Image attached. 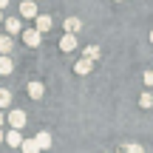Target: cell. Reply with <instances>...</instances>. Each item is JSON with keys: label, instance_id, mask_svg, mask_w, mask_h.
I'll use <instances>...</instances> for the list:
<instances>
[{"label": "cell", "instance_id": "cell-6", "mask_svg": "<svg viewBox=\"0 0 153 153\" xmlns=\"http://www.w3.org/2000/svg\"><path fill=\"white\" fill-rule=\"evenodd\" d=\"M11 71H14V60H11L9 54H0V74H3V76H9Z\"/></svg>", "mask_w": 153, "mask_h": 153}, {"label": "cell", "instance_id": "cell-17", "mask_svg": "<svg viewBox=\"0 0 153 153\" xmlns=\"http://www.w3.org/2000/svg\"><path fill=\"white\" fill-rule=\"evenodd\" d=\"M85 57H88V60H99V45H88V48H85Z\"/></svg>", "mask_w": 153, "mask_h": 153}, {"label": "cell", "instance_id": "cell-3", "mask_svg": "<svg viewBox=\"0 0 153 153\" xmlns=\"http://www.w3.org/2000/svg\"><path fill=\"white\" fill-rule=\"evenodd\" d=\"M20 17H26V20H34V17H37V6H34V0L20 3Z\"/></svg>", "mask_w": 153, "mask_h": 153}, {"label": "cell", "instance_id": "cell-7", "mask_svg": "<svg viewBox=\"0 0 153 153\" xmlns=\"http://www.w3.org/2000/svg\"><path fill=\"white\" fill-rule=\"evenodd\" d=\"M34 20H37V31H40V34H45V31H48L51 26H54V20H51L48 14H37Z\"/></svg>", "mask_w": 153, "mask_h": 153}, {"label": "cell", "instance_id": "cell-18", "mask_svg": "<svg viewBox=\"0 0 153 153\" xmlns=\"http://www.w3.org/2000/svg\"><path fill=\"white\" fill-rule=\"evenodd\" d=\"M139 105H142V108H153V97L150 94H142V97H139Z\"/></svg>", "mask_w": 153, "mask_h": 153}, {"label": "cell", "instance_id": "cell-23", "mask_svg": "<svg viewBox=\"0 0 153 153\" xmlns=\"http://www.w3.org/2000/svg\"><path fill=\"white\" fill-rule=\"evenodd\" d=\"M0 23H3V11H0Z\"/></svg>", "mask_w": 153, "mask_h": 153}, {"label": "cell", "instance_id": "cell-13", "mask_svg": "<svg viewBox=\"0 0 153 153\" xmlns=\"http://www.w3.org/2000/svg\"><path fill=\"white\" fill-rule=\"evenodd\" d=\"M34 139H37L40 150H48V148H51V133H48V131H40V133H37Z\"/></svg>", "mask_w": 153, "mask_h": 153}, {"label": "cell", "instance_id": "cell-10", "mask_svg": "<svg viewBox=\"0 0 153 153\" xmlns=\"http://www.w3.org/2000/svg\"><path fill=\"white\" fill-rule=\"evenodd\" d=\"M91 68H94V60H88V57H82V60L76 62V65H74V71L85 76V74H91Z\"/></svg>", "mask_w": 153, "mask_h": 153}, {"label": "cell", "instance_id": "cell-21", "mask_svg": "<svg viewBox=\"0 0 153 153\" xmlns=\"http://www.w3.org/2000/svg\"><path fill=\"white\" fill-rule=\"evenodd\" d=\"M0 125H6V116H3V114H0Z\"/></svg>", "mask_w": 153, "mask_h": 153}, {"label": "cell", "instance_id": "cell-8", "mask_svg": "<svg viewBox=\"0 0 153 153\" xmlns=\"http://www.w3.org/2000/svg\"><path fill=\"white\" fill-rule=\"evenodd\" d=\"M14 48V37L11 34H0V54H11Z\"/></svg>", "mask_w": 153, "mask_h": 153}, {"label": "cell", "instance_id": "cell-14", "mask_svg": "<svg viewBox=\"0 0 153 153\" xmlns=\"http://www.w3.org/2000/svg\"><path fill=\"white\" fill-rule=\"evenodd\" d=\"M6 31H9V34L23 31V28H20V20H17V17H9V20H6Z\"/></svg>", "mask_w": 153, "mask_h": 153}, {"label": "cell", "instance_id": "cell-11", "mask_svg": "<svg viewBox=\"0 0 153 153\" xmlns=\"http://www.w3.org/2000/svg\"><path fill=\"white\" fill-rule=\"evenodd\" d=\"M62 28H65L68 34H76V31L82 28V20H79V17H68V20L62 23Z\"/></svg>", "mask_w": 153, "mask_h": 153}, {"label": "cell", "instance_id": "cell-5", "mask_svg": "<svg viewBox=\"0 0 153 153\" xmlns=\"http://www.w3.org/2000/svg\"><path fill=\"white\" fill-rule=\"evenodd\" d=\"M60 48H62V51H74V48H76V34H68V31H65V34L60 37Z\"/></svg>", "mask_w": 153, "mask_h": 153}, {"label": "cell", "instance_id": "cell-9", "mask_svg": "<svg viewBox=\"0 0 153 153\" xmlns=\"http://www.w3.org/2000/svg\"><path fill=\"white\" fill-rule=\"evenodd\" d=\"M6 145H9V148H20V142H23V136H20V131H14V128H11L9 133H6V139H3Z\"/></svg>", "mask_w": 153, "mask_h": 153}, {"label": "cell", "instance_id": "cell-19", "mask_svg": "<svg viewBox=\"0 0 153 153\" xmlns=\"http://www.w3.org/2000/svg\"><path fill=\"white\" fill-rule=\"evenodd\" d=\"M142 79H145V85L150 88V85H153V71H145V76H142Z\"/></svg>", "mask_w": 153, "mask_h": 153}, {"label": "cell", "instance_id": "cell-12", "mask_svg": "<svg viewBox=\"0 0 153 153\" xmlns=\"http://www.w3.org/2000/svg\"><path fill=\"white\" fill-rule=\"evenodd\" d=\"M20 153H40L37 139H23V142H20Z\"/></svg>", "mask_w": 153, "mask_h": 153}, {"label": "cell", "instance_id": "cell-15", "mask_svg": "<svg viewBox=\"0 0 153 153\" xmlns=\"http://www.w3.org/2000/svg\"><path fill=\"white\" fill-rule=\"evenodd\" d=\"M11 105V91L9 88H0V108H9Z\"/></svg>", "mask_w": 153, "mask_h": 153}, {"label": "cell", "instance_id": "cell-16", "mask_svg": "<svg viewBox=\"0 0 153 153\" xmlns=\"http://www.w3.org/2000/svg\"><path fill=\"white\" fill-rule=\"evenodd\" d=\"M119 153H145V148L142 145H122Z\"/></svg>", "mask_w": 153, "mask_h": 153}, {"label": "cell", "instance_id": "cell-24", "mask_svg": "<svg viewBox=\"0 0 153 153\" xmlns=\"http://www.w3.org/2000/svg\"><path fill=\"white\" fill-rule=\"evenodd\" d=\"M150 43H153V31H150Z\"/></svg>", "mask_w": 153, "mask_h": 153}, {"label": "cell", "instance_id": "cell-4", "mask_svg": "<svg viewBox=\"0 0 153 153\" xmlns=\"http://www.w3.org/2000/svg\"><path fill=\"white\" fill-rule=\"evenodd\" d=\"M43 94H45V85L40 79L28 82V97H31V99H43Z\"/></svg>", "mask_w": 153, "mask_h": 153}, {"label": "cell", "instance_id": "cell-1", "mask_svg": "<svg viewBox=\"0 0 153 153\" xmlns=\"http://www.w3.org/2000/svg\"><path fill=\"white\" fill-rule=\"evenodd\" d=\"M20 34H23V43H26V45H31V48H37V45L43 43V34H40L37 28H23Z\"/></svg>", "mask_w": 153, "mask_h": 153}, {"label": "cell", "instance_id": "cell-2", "mask_svg": "<svg viewBox=\"0 0 153 153\" xmlns=\"http://www.w3.org/2000/svg\"><path fill=\"white\" fill-rule=\"evenodd\" d=\"M6 122H9L14 131H23V128H26V114H23V111H9Z\"/></svg>", "mask_w": 153, "mask_h": 153}, {"label": "cell", "instance_id": "cell-20", "mask_svg": "<svg viewBox=\"0 0 153 153\" xmlns=\"http://www.w3.org/2000/svg\"><path fill=\"white\" fill-rule=\"evenodd\" d=\"M6 6H9V0H0V11H3V9H6Z\"/></svg>", "mask_w": 153, "mask_h": 153}, {"label": "cell", "instance_id": "cell-22", "mask_svg": "<svg viewBox=\"0 0 153 153\" xmlns=\"http://www.w3.org/2000/svg\"><path fill=\"white\" fill-rule=\"evenodd\" d=\"M3 139H6V133H3V131H0V145H3Z\"/></svg>", "mask_w": 153, "mask_h": 153}]
</instances>
